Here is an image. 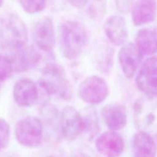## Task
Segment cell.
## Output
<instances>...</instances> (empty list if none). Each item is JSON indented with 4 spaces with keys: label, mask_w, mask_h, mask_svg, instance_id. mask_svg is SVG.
I'll list each match as a JSON object with an SVG mask.
<instances>
[{
    "label": "cell",
    "mask_w": 157,
    "mask_h": 157,
    "mask_svg": "<svg viewBox=\"0 0 157 157\" xmlns=\"http://www.w3.org/2000/svg\"><path fill=\"white\" fill-rule=\"evenodd\" d=\"M88 43L85 26L75 20H67L60 30V48L63 56L69 60L78 58Z\"/></svg>",
    "instance_id": "cell-1"
},
{
    "label": "cell",
    "mask_w": 157,
    "mask_h": 157,
    "mask_svg": "<svg viewBox=\"0 0 157 157\" xmlns=\"http://www.w3.org/2000/svg\"><path fill=\"white\" fill-rule=\"evenodd\" d=\"M39 85L48 94L64 100L71 98L72 89L64 67L56 63H51L42 69Z\"/></svg>",
    "instance_id": "cell-2"
},
{
    "label": "cell",
    "mask_w": 157,
    "mask_h": 157,
    "mask_svg": "<svg viewBox=\"0 0 157 157\" xmlns=\"http://www.w3.org/2000/svg\"><path fill=\"white\" fill-rule=\"evenodd\" d=\"M29 31L25 21L15 14H8L1 19L0 41L3 48L9 51L26 45Z\"/></svg>",
    "instance_id": "cell-3"
},
{
    "label": "cell",
    "mask_w": 157,
    "mask_h": 157,
    "mask_svg": "<svg viewBox=\"0 0 157 157\" xmlns=\"http://www.w3.org/2000/svg\"><path fill=\"white\" fill-rule=\"evenodd\" d=\"M15 136L17 142L23 147H39L43 138V124L41 119L35 116L21 119L15 125Z\"/></svg>",
    "instance_id": "cell-4"
},
{
    "label": "cell",
    "mask_w": 157,
    "mask_h": 157,
    "mask_svg": "<svg viewBox=\"0 0 157 157\" xmlns=\"http://www.w3.org/2000/svg\"><path fill=\"white\" fill-rule=\"evenodd\" d=\"M136 86L146 97L157 98V55H152L141 64L136 76Z\"/></svg>",
    "instance_id": "cell-5"
},
{
    "label": "cell",
    "mask_w": 157,
    "mask_h": 157,
    "mask_svg": "<svg viewBox=\"0 0 157 157\" xmlns=\"http://www.w3.org/2000/svg\"><path fill=\"white\" fill-rule=\"evenodd\" d=\"M109 92L107 81L98 75H91L83 80L78 90L81 99L91 105L104 102L109 95Z\"/></svg>",
    "instance_id": "cell-6"
},
{
    "label": "cell",
    "mask_w": 157,
    "mask_h": 157,
    "mask_svg": "<svg viewBox=\"0 0 157 157\" xmlns=\"http://www.w3.org/2000/svg\"><path fill=\"white\" fill-rule=\"evenodd\" d=\"M60 131L68 141L76 140L84 133L82 115L72 106H65L60 113Z\"/></svg>",
    "instance_id": "cell-7"
},
{
    "label": "cell",
    "mask_w": 157,
    "mask_h": 157,
    "mask_svg": "<svg viewBox=\"0 0 157 157\" xmlns=\"http://www.w3.org/2000/svg\"><path fill=\"white\" fill-rule=\"evenodd\" d=\"M32 38L38 49L44 52H52L55 46V32L53 20L44 17L35 23Z\"/></svg>",
    "instance_id": "cell-8"
},
{
    "label": "cell",
    "mask_w": 157,
    "mask_h": 157,
    "mask_svg": "<svg viewBox=\"0 0 157 157\" xmlns=\"http://www.w3.org/2000/svg\"><path fill=\"white\" fill-rule=\"evenodd\" d=\"M143 55L132 42L124 43L118 52V61L124 76L131 79L141 65Z\"/></svg>",
    "instance_id": "cell-9"
},
{
    "label": "cell",
    "mask_w": 157,
    "mask_h": 157,
    "mask_svg": "<svg viewBox=\"0 0 157 157\" xmlns=\"http://www.w3.org/2000/svg\"><path fill=\"white\" fill-rule=\"evenodd\" d=\"M95 147L104 157H120L124 153V140L117 131L109 130L98 136Z\"/></svg>",
    "instance_id": "cell-10"
},
{
    "label": "cell",
    "mask_w": 157,
    "mask_h": 157,
    "mask_svg": "<svg viewBox=\"0 0 157 157\" xmlns=\"http://www.w3.org/2000/svg\"><path fill=\"white\" fill-rule=\"evenodd\" d=\"M12 96L15 104L19 107H32L38 100V87L30 78H20L14 84Z\"/></svg>",
    "instance_id": "cell-11"
},
{
    "label": "cell",
    "mask_w": 157,
    "mask_h": 157,
    "mask_svg": "<svg viewBox=\"0 0 157 157\" xmlns=\"http://www.w3.org/2000/svg\"><path fill=\"white\" fill-rule=\"evenodd\" d=\"M8 55L12 61L14 72L21 73L35 67L41 59V55L33 47L27 44L23 47L9 51Z\"/></svg>",
    "instance_id": "cell-12"
},
{
    "label": "cell",
    "mask_w": 157,
    "mask_h": 157,
    "mask_svg": "<svg viewBox=\"0 0 157 157\" xmlns=\"http://www.w3.org/2000/svg\"><path fill=\"white\" fill-rule=\"evenodd\" d=\"M101 115L109 130L119 131L127 124V111L124 104L112 103L104 106Z\"/></svg>",
    "instance_id": "cell-13"
},
{
    "label": "cell",
    "mask_w": 157,
    "mask_h": 157,
    "mask_svg": "<svg viewBox=\"0 0 157 157\" xmlns=\"http://www.w3.org/2000/svg\"><path fill=\"white\" fill-rule=\"evenodd\" d=\"M104 30L107 39L115 46H121L125 43L128 36L127 22L121 15H113L106 19Z\"/></svg>",
    "instance_id": "cell-14"
},
{
    "label": "cell",
    "mask_w": 157,
    "mask_h": 157,
    "mask_svg": "<svg viewBox=\"0 0 157 157\" xmlns=\"http://www.w3.org/2000/svg\"><path fill=\"white\" fill-rule=\"evenodd\" d=\"M131 16L136 26L154 21L157 16V0H136L132 8Z\"/></svg>",
    "instance_id": "cell-15"
},
{
    "label": "cell",
    "mask_w": 157,
    "mask_h": 157,
    "mask_svg": "<svg viewBox=\"0 0 157 157\" xmlns=\"http://www.w3.org/2000/svg\"><path fill=\"white\" fill-rule=\"evenodd\" d=\"M133 157H156L157 146L153 136L145 130H139L131 140Z\"/></svg>",
    "instance_id": "cell-16"
},
{
    "label": "cell",
    "mask_w": 157,
    "mask_h": 157,
    "mask_svg": "<svg viewBox=\"0 0 157 157\" xmlns=\"http://www.w3.org/2000/svg\"><path fill=\"white\" fill-rule=\"evenodd\" d=\"M135 44L143 56L157 54V30L154 29H142L137 32Z\"/></svg>",
    "instance_id": "cell-17"
},
{
    "label": "cell",
    "mask_w": 157,
    "mask_h": 157,
    "mask_svg": "<svg viewBox=\"0 0 157 157\" xmlns=\"http://www.w3.org/2000/svg\"><path fill=\"white\" fill-rule=\"evenodd\" d=\"M81 115L84 121V134L89 140H93L100 131L98 113L95 109L87 107L84 109Z\"/></svg>",
    "instance_id": "cell-18"
},
{
    "label": "cell",
    "mask_w": 157,
    "mask_h": 157,
    "mask_svg": "<svg viewBox=\"0 0 157 157\" xmlns=\"http://www.w3.org/2000/svg\"><path fill=\"white\" fill-rule=\"evenodd\" d=\"M23 10L28 14H37L42 12L47 6V0H19Z\"/></svg>",
    "instance_id": "cell-19"
},
{
    "label": "cell",
    "mask_w": 157,
    "mask_h": 157,
    "mask_svg": "<svg viewBox=\"0 0 157 157\" xmlns=\"http://www.w3.org/2000/svg\"><path fill=\"white\" fill-rule=\"evenodd\" d=\"M14 73L12 61L8 55L0 54V82L9 79Z\"/></svg>",
    "instance_id": "cell-20"
},
{
    "label": "cell",
    "mask_w": 157,
    "mask_h": 157,
    "mask_svg": "<svg viewBox=\"0 0 157 157\" xmlns=\"http://www.w3.org/2000/svg\"><path fill=\"white\" fill-rule=\"evenodd\" d=\"M10 138V126L5 119L0 118V150L6 148Z\"/></svg>",
    "instance_id": "cell-21"
},
{
    "label": "cell",
    "mask_w": 157,
    "mask_h": 157,
    "mask_svg": "<svg viewBox=\"0 0 157 157\" xmlns=\"http://www.w3.org/2000/svg\"><path fill=\"white\" fill-rule=\"evenodd\" d=\"M136 0H115L117 9L121 13L127 14L131 12Z\"/></svg>",
    "instance_id": "cell-22"
},
{
    "label": "cell",
    "mask_w": 157,
    "mask_h": 157,
    "mask_svg": "<svg viewBox=\"0 0 157 157\" xmlns=\"http://www.w3.org/2000/svg\"><path fill=\"white\" fill-rule=\"evenodd\" d=\"M75 157H101L98 156L97 153H95L94 152L92 151V150H81V151L78 152Z\"/></svg>",
    "instance_id": "cell-23"
},
{
    "label": "cell",
    "mask_w": 157,
    "mask_h": 157,
    "mask_svg": "<svg viewBox=\"0 0 157 157\" xmlns=\"http://www.w3.org/2000/svg\"><path fill=\"white\" fill-rule=\"evenodd\" d=\"M72 6L78 9H82L87 4L88 0H67Z\"/></svg>",
    "instance_id": "cell-24"
},
{
    "label": "cell",
    "mask_w": 157,
    "mask_h": 157,
    "mask_svg": "<svg viewBox=\"0 0 157 157\" xmlns=\"http://www.w3.org/2000/svg\"><path fill=\"white\" fill-rule=\"evenodd\" d=\"M3 3H4V0H0V8L2 6Z\"/></svg>",
    "instance_id": "cell-25"
},
{
    "label": "cell",
    "mask_w": 157,
    "mask_h": 157,
    "mask_svg": "<svg viewBox=\"0 0 157 157\" xmlns=\"http://www.w3.org/2000/svg\"><path fill=\"white\" fill-rule=\"evenodd\" d=\"M94 1H96V2H101V1H103V0H94Z\"/></svg>",
    "instance_id": "cell-26"
},
{
    "label": "cell",
    "mask_w": 157,
    "mask_h": 157,
    "mask_svg": "<svg viewBox=\"0 0 157 157\" xmlns=\"http://www.w3.org/2000/svg\"><path fill=\"white\" fill-rule=\"evenodd\" d=\"M46 157H58V156H46Z\"/></svg>",
    "instance_id": "cell-27"
},
{
    "label": "cell",
    "mask_w": 157,
    "mask_h": 157,
    "mask_svg": "<svg viewBox=\"0 0 157 157\" xmlns=\"http://www.w3.org/2000/svg\"><path fill=\"white\" fill-rule=\"evenodd\" d=\"M1 87H2V83L0 82V89H1Z\"/></svg>",
    "instance_id": "cell-28"
}]
</instances>
